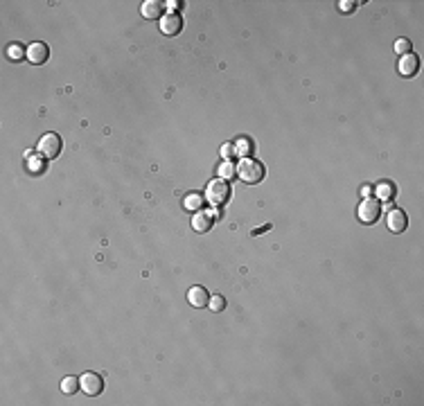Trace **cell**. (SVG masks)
Wrapping results in <instances>:
<instances>
[{
	"label": "cell",
	"instance_id": "cell-1",
	"mask_svg": "<svg viewBox=\"0 0 424 406\" xmlns=\"http://www.w3.org/2000/svg\"><path fill=\"white\" fill-rule=\"evenodd\" d=\"M237 176H239L248 185H257V183L264 181L267 176V169L259 161H253V158H244L239 165H237Z\"/></svg>",
	"mask_w": 424,
	"mask_h": 406
},
{
	"label": "cell",
	"instance_id": "cell-2",
	"mask_svg": "<svg viewBox=\"0 0 424 406\" xmlns=\"http://www.w3.org/2000/svg\"><path fill=\"white\" fill-rule=\"evenodd\" d=\"M206 201L210 205H214V208H221L224 203L230 201V185L224 179L210 181L208 183V187H206Z\"/></svg>",
	"mask_w": 424,
	"mask_h": 406
},
{
	"label": "cell",
	"instance_id": "cell-3",
	"mask_svg": "<svg viewBox=\"0 0 424 406\" xmlns=\"http://www.w3.org/2000/svg\"><path fill=\"white\" fill-rule=\"evenodd\" d=\"M36 149H38V153H41L45 161H54V158L61 153V149H64L59 133L50 131V133L41 136V140H38V147H36Z\"/></svg>",
	"mask_w": 424,
	"mask_h": 406
},
{
	"label": "cell",
	"instance_id": "cell-4",
	"mask_svg": "<svg viewBox=\"0 0 424 406\" xmlns=\"http://www.w3.org/2000/svg\"><path fill=\"white\" fill-rule=\"evenodd\" d=\"M357 217H359L361 224H366V226L375 224V221L381 217V201H377V199H372V197L364 199V201L359 203V208H357Z\"/></svg>",
	"mask_w": 424,
	"mask_h": 406
},
{
	"label": "cell",
	"instance_id": "cell-5",
	"mask_svg": "<svg viewBox=\"0 0 424 406\" xmlns=\"http://www.w3.org/2000/svg\"><path fill=\"white\" fill-rule=\"evenodd\" d=\"M79 386L82 391L86 393L88 397H97L102 391H104V377L99 373H84L79 377Z\"/></svg>",
	"mask_w": 424,
	"mask_h": 406
},
{
	"label": "cell",
	"instance_id": "cell-6",
	"mask_svg": "<svg viewBox=\"0 0 424 406\" xmlns=\"http://www.w3.org/2000/svg\"><path fill=\"white\" fill-rule=\"evenodd\" d=\"M386 226L388 230L395 233V235H399V233L406 230V226H409V219H406V212L402 208H391L386 215Z\"/></svg>",
	"mask_w": 424,
	"mask_h": 406
},
{
	"label": "cell",
	"instance_id": "cell-7",
	"mask_svg": "<svg viewBox=\"0 0 424 406\" xmlns=\"http://www.w3.org/2000/svg\"><path fill=\"white\" fill-rule=\"evenodd\" d=\"M48 56H50V48H48V43H43V41H36V43H32L30 48H27V61L34 64V66L45 64Z\"/></svg>",
	"mask_w": 424,
	"mask_h": 406
},
{
	"label": "cell",
	"instance_id": "cell-8",
	"mask_svg": "<svg viewBox=\"0 0 424 406\" xmlns=\"http://www.w3.org/2000/svg\"><path fill=\"white\" fill-rule=\"evenodd\" d=\"M158 25H160V32L165 34V36H176V34L183 30V21H180L178 14H165Z\"/></svg>",
	"mask_w": 424,
	"mask_h": 406
},
{
	"label": "cell",
	"instance_id": "cell-9",
	"mask_svg": "<svg viewBox=\"0 0 424 406\" xmlns=\"http://www.w3.org/2000/svg\"><path fill=\"white\" fill-rule=\"evenodd\" d=\"M399 75L402 77H415L417 75V70H420V59L413 54V52H409V54H404L402 59H399Z\"/></svg>",
	"mask_w": 424,
	"mask_h": 406
},
{
	"label": "cell",
	"instance_id": "cell-10",
	"mask_svg": "<svg viewBox=\"0 0 424 406\" xmlns=\"http://www.w3.org/2000/svg\"><path fill=\"white\" fill-rule=\"evenodd\" d=\"M188 302L192 307H196V310H201V307H208V302H210V294H208L206 287H201V284H196V287H192L188 291Z\"/></svg>",
	"mask_w": 424,
	"mask_h": 406
},
{
	"label": "cell",
	"instance_id": "cell-11",
	"mask_svg": "<svg viewBox=\"0 0 424 406\" xmlns=\"http://www.w3.org/2000/svg\"><path fill=\"white\" fill-rule=\"evenodd\" d=\"M163 7H165V3L147 0V3L140 5V14H143V18H147V21H158V18H163Z\"/></svg>",
	"mask_w": 424,
	"mask_h": 406
},
{
	"label": "cell",
	"instance_id": "cell-12",
	"mask_svg": "<svg viewBox=\"0 0 424 406\" xmlns=\"http://www.w3.org/2000/svg\"><path fill=\"white\" fill-rule=\"evenodd\" d=\"M212 226H214V215L212 212H199L194 217V221H192V228H194L196 233H208Z\"/></svg>",
	"mask_w": 424,
	"mask_h": 406
},
{
	"label": "cell",
	"instance_id": "cell-13",
	"mask_svg": "<svg viewBox=\"0 0 424 406\" xmlns=\"http://www.w3.org/2000/svg\"><path fill=\"white\" fill-rule=\"evenodd\" d=\"M183 208L190 210V212H199V210L203 208V197L199 192H190L188 197L183 199Z\"/></svg>",
	"mask_w": 424,
	"mask_h": 406
},
{
	"label": "cell",
	"instance_id": "cell-14",
	"mask_svg": "<svg viewBox=\"0 0 424 406\" xmlns=\"http://www.w3.org/2000/svg\"><path fill=\"white\" fill-rule=\"evenodd\" d=\"M395 197V187L391 183H381V185H377V201H391Z\"/></svg>",
	"mask_w": 424,
	"mask_h": 406
},
{
	"label": "cell",
	"instance_id": "cell-15",
	"mask_svg": "<svg viewBox=\"0 0 424 406\" xmlns=\"http://www.w3.org/2000/svg\"><path fill=\"white\" fill-rule=\"evenodd\" d=\"M235 153H239V156H244L248 158L253 153V142L248 140V138H239L235 142Z\"/></svg>",
	"mask_w": 424,
	"mask_h": 406
},
{
	"label": "cell",
	"instance_id": "cell-16",
	"mask_svg": "<svg viewBox=\"0 0 424 406\" xmlns=\"http://www.w3.org/2000/svg\"><path fill=\"white\" fill-rule=\"evenodd\" d=\"M235 174H237V165H233V161H226L219 167V179H224V181H233Z\"/></svg>",
	"mask_w": 424,
	"mask_h": 406
},
{
	"label": "cell",
	"instance_id": "cell-17",
	"mask_svg": "<svg viewBox=\"0 0 424 406\" xmlns=\"http://www.w3.org/2000/svg\"><path fill=\"white\" fill-rule=\"evenodd\" d=\"M79 377H66L64 381H61V391L66 393V395H72V393L79 391Z\"/></svg>",
	"mask_w": 424,
	"mask_h": 406
},
{
	"label": "cell",
	"instance_id": "cell-18",
	"mask_svg": "<svg viewBox=\"0 0 424 406\" xmlns=\"http://www.w3.org/2000/svg\"><path fill=\"white\" fill-rule=\"evenodd\" d=\"M7 56H9V61H21L23 56H27V50H23V45L14 43L7 48Z\"/></svg>",
	"mask_w": 424,
	"mask_h": 406
},
{
	"label": "cell",
	"instance_id": "cell-19",
	"mask_svg": "<svg viewBox=\"0 0 424 406\" xmlns=\"http://www.w3.org/2000/svg\"><path fill=\"white\" fill-rule=\"evenodd\" d=\"M208 307H210V312H224L226 310V298L224 296H219V294H214L210 302H208Z\"/></svg>",
	"mask_w": 424,
	"mask_h": 406
},
{
	"label": "cell",
	"instance_id": "cell-20",
	"mask_svg": "<svg viewBox=\"0 0 424 406\" xmlns=\"http://www.w3.org/2000/svg\"><path fill=\"white\" fill-rule=\"evenodd\" d=\"M395 52L402 54V56L409 54L411 52V41H409V38H399V41L395 43Z\"/></svg>",
	"mask_w": 424,
	"mask_h": 406
},
{
	"label": "cell",
	"instance_id": "cell-21",
	"mask_svg": "<svg viewBox=\"0 0 424 406\" xmlns=\"http://www.w3.org/2000/svg\"><path fill=\"white\" fill-rule=\"evenodd\" d=\"M27 165H30V171H34V174H41L43 171V163L36 161V158H32V156H30V161H27Z\"/></svg>",
	"mask_w": 424,
	"mask_h": 406
},
{
	"label": "cell",
	"instance_id": "cell-22",
	"mask_svg": "<svg viewBox=\"0 0 424 406\" xmlns=\"http://www.w3.org/2000/svg\"><path fill=\"white\" fill-rule=\"evenodd\" d=\"M221 156L226 158V161H230V158L235 156V145H230V142H226V145L221 147Z\"/></svg>",
	"mask_w": 424,
	"mask_h": 406
},
{
	"label": "cell",
	"instance_id": "cell-23",
	"mask_svg": "<svg viewBox=\"0 0 424 406\" xmlns=\"http://www.w3.org/2000/svg\"><path fill=\"white\" fill-rule=\"evenodd\" d=\"M359 3H352V0H343V3H338V9L343 11V14H348V11H352L354 7H357Z\"/></svg>",
	"mask_w": 424,
	"mask_h": 406
},
{
	"label": "cell",
	"instance_id": "cell-24",
	"mask_svg": "<svg viewBox=\"0 0 424 406\" xmlns=\"http://www.w3.org/2000/svg\"><path fill=\"white\" fill-rule=\"evenodd\" d=\"M165 7L169 9V14H176V9L180 7V3H178V0H169V3H165Z\"/></svg>",
	"mask_w": 424,
	"mask_h": 406
},
{
	"label": "cell",
	"instance_id": "cell-25",
	"mask_svg": "<svg viewBox=\"0 0 424 406\" xmlns=\"http://www.w3.org/2000/svg\"><path fill=\"white\" fill-rule=\"evenodd\" d=\"M361 192H364V197H366V199H368V197H370V194H372V187H364V190H361Z\"/></svg>",
	"mask_w": 424,
	"mask_h": 406
}]
</instances>
